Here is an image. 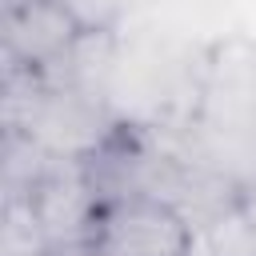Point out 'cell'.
<instances>
[{
  "instance_id": "cell-1",
  "label": "cell",
  "mask_w": 256,
  "mask_h": 256,
  "mask_svg": "<svg viewBox=\"0 0 256 256\" xmlns=\"http://www.w3.org/2000/svg\"><path fill=\"white\" fill-rule=\"evenodd\" d=\"M88 244L100 256H196L200 240L180 204L152 192H128L100 200Z\"/></svg>"
},
{
  "instance_id": "cell-2",
  "label": "cell",
  "mask_w": 256,
  "mask_h": 256,
  "mask_svg": "<svg viewBox=\"0 0 256 256\" xmlns=\"http://www.w3.org/2000/svg\"><path fill=\"white\" fill-rule=\"evenodd\" d=\"M4 64L48 76L76 48L80 28L60 0H4Z\"/></svg>"
},
{
  "instance_id": "cell-3",
  "label": "cell",
  "mask_w": 256,
  "mask_h": 256,
  "mask_svg": "<svg viewBox=\"0 0 256 256\" xmlns=\"http://www.w3.org/2000/svg\"><path fill=\"white\" fill-rule=\"evenodd\" d=\"M48 236V244H80L92 232L96 208H100V188L88 172V164L76 160H52V168L40 176V184L24 196Z\"/></svg>"
},
{
  "instance_id": "cell-4",
  "label": "cell",
  "mask_w": 256,
  "mask_h": 256,
  "mask_svg": "<svg viewBox=\"0 0 256 256\" xmlns=\"http://www.w3.org/2000/svg\"><path fill=\"white\" fill-rule=\"evenodd\" d=\"M116 72V32H80L76 48L64 56L56 72H48V84H68L80 88L92 100H108V84Z\"/></svg>"
},
{
  "instance_id": "cell-5",
  "label": "cell",
  "mask_w": 256,
  "mask_h": 256,
  "mask_svg": "<svg viewBox=\"0 0 256 256\" xmlns=\"http://www.w3.org/2000/svg\"><path fill=\"white\" fill-rule=\"evenodd\" d=\"M52 244L24 196H4L0 216V256H48Z\"/></svg>"
},
{
  "instance_id": "cell-6",
  "label": "cell",
  "mask_w": 256,
  "mask_h": 256,
  "mask_svg": "<svg viewBox=\"0 0 256 256\" xmlns=\"http://www.w3.org/2000/svg\"><path fill=\"white\" fill-rule=\"evenodd\" d=\"M204 252L208 256H256V228L236 212V204L220 208L204 224Z\"/></svg>"
},
{
  "instance_id": "cell-7",
  "label": "cell",
  "mask_w": 256,
  "mask_h": 256,
  "mask_svg": "<svg viewBox=\"0 0 256 256\" xmlns=\"http://www.w3.org/2000/svg\"><path fill=\"white\" fill-rule=\"evenodd\" d=\"M80 32H116L128 0H60Z\"/></svg>"
},
{
  "instance_id": "cell-8",
  "label": "cell",
  "mask_w": 256,
  "mask_h": 256,
  "mask_svg": "<svg viewBox=\"0 0 256 256\" xmlns=\"http://www.w3.org/2000/svg\"><path fill=\"white\" fill-rule=\"evenodd\" d=\"M232 204H236V212H240V216L256 228V176H248V180H240V184H236Z\"/></svg>"
},
{
  "instance_id": "cell-9",
  "label": "cell",
  "mask_w": 256,
  "mask_h": 256,
  "mask_svg": "<svg viewBox=\"0 0 256 256\" xmlns=\"http://www.w3.org/2000/svg\"><path fill=\"white\" fill-rule=\"evenodd\" d=\"M48 256H100V252H96L88 240H80V244H56Z\"/></svg>"
}]
</instances>
